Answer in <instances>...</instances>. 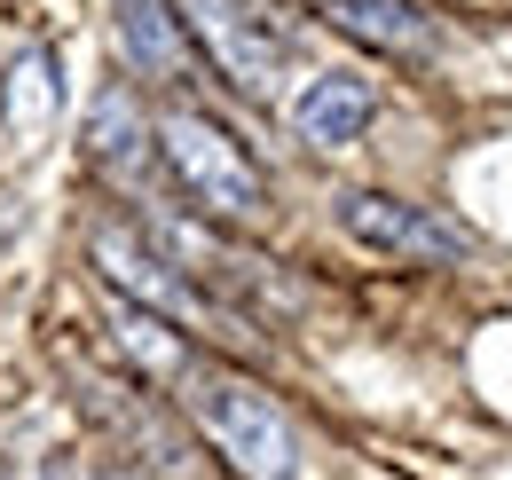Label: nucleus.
Returning a JSON list of instances; mask_svg holds the SVG:
<instances>
[{"instance_id": "nucleus-1", "label": "nucleus", "mask_w": 512, "mask_h": 480, "mask_svg": "<svg viewBox=\"0 0 512 480\" xmlns=\"http://www.w3.org/2000/svg\"><path fill=\"white\" fill-rule=\"evenodd\" d=\"M190 418L237 480H300L308 473V441H300L292 410L245 370H190Z\"/></svg>"}, {"instance_id": "nucleus-2", "label": "nucleus", "mask_w": 512, "mask_h": 480, "mask_svg": "<svg viewBox=\"0 0 512 480\" xmlns=\"http://www.w3.org/2000/svg\"><path fill=\"white\" fill-rule=\"evenodd\" d=\"M150 142H158L174 189L190 197L205 221H260L268 213V174L245 158V142L229 126H213L205 111H158Z\"/></svg>"}, {"instance_id": "nucleus-11", "label": "nucleus", "mask_w": 512, "mask_h": 480, "mask_svg": "<svg viewBox=\"0 0 512 480\" xmlns=\"http://www.w3.org/2000/svg\"><path fill=\"white\" fill-rule=\"evenodd\" d=\"M111 323H119V347L134 355L142 378H190V347H182V331L174 323H158V315H142V307H111Z\"/></svg>"}, {"instance_id": "nucleus-4", "label": "nucleus", "mask_w": 512, "mask_h": 480, "mask_svg": "<svg viewBox=\"0 0 512 480\" xmlns=\"http://www.w3.org/2000/svg\"><path fill=\"white\" fill-rule=\"evenodd\" d=\"M339 229L363 244V252H386V260H410V268H465L473 260V229H457L434 205H410L394 189H339L331 197Z\"/></svg>"}, {"instance_id": "nucleus-6", "label": "nucleus", "mask_w": 512, "mask_h": 480, "mask_svg": "<svg viewBox=\"0 0 512 480\" xmlns=\"http://www.w3.org/2000/svg\"><path fill=\"white\" fill-rule=\"evenodd\" d=\"M379 119V87L355 71V63H331L316 71L300 95H292V134L308 142V150H355L363 134Z\"/></svg>"}, {"instance_id": "nucleus-8", "label": "nucleus", "mask_w": 512, "mask_h": 480, "mask_svg": "<svg viewBox=\"0 0 512 480\" xmlns=\"http://www.w3.org/2000/svg\"><path fill=\"white\" fill-rule=\"evenodd\" d=\"M142 158H158V142H150V119H142L134 87H103L95 111H87V166L103 181H119V189H134Z\"/></svg>"}, {"instance_id": "nucleus-5", "label": "nucleus", "mask_w": 512, "mask_h": 480, "mask_svg": "<svg viewBox=\"0 0 512 480\" xmlns=\"http://www.w3.org/2000/svg\"><path fill=\"white\" fill-rule=\"evenodd\" d=\"M174 8L190 24V48H205V56L221 63V79L245 87V95H268L284 79L292 48H300V32L284 16L253 8V0H174Z\"/></svg>"}, {"instance_id": "nucleus-9", "label": "nucleus", "mask_w": 512, "mask_h": 480, "mask_svg": "<svg viewBox=\"0 0 512 480\" xmlns=\"http://www.w3.org/2000/svg\"><path fill=\"white\" fill-rule=\"evenodd\" d=\"M56 95H64L56 48H24V56L8 63V79H0V134H8V150H32V142L48 134Z\"/></svg>"}, {"instance_id": "nucleus-7", "label": "nucleus", "mask_w": 512, "mask_h": 480, "mask_svg": "<svg viewBox=\"0 0 512 480\" xmlns=\"http://www.w3.org/2000/svg\"><path fill=\"white\" fill-rule=\"evenodd\" d=\"M119 8V48L142 79L158 87H190L197 79V48H190V24L174 0H111Z\"/></svg>"}, {"instance_id": "nucleus-10", "label": "nucleus", "mask_w": 512, "mask_h": 480, "mask_svg": "<svg viewBox=\"0 0 512 480\" xmlns=\"http://www.w3.org/2000/svg\"><path fill=\"white\" fill-rule=\"evenodd\" d=\"M323 16L347 32V40H371L386 56H426L434 48V16L418 0H323Z\"/></svg>"}, {"instance_id": "nucleus-3", "label": "nucleus", "mask_w": 512, "mask_h": 480, "mask_svg": "<svg viewBox=\"0 0 512 480\" xmlns=\"http://www.w3.org/2000/svg\"><path fill=\"white\" fill-rule=\"evenodd\" d=\"M87 260H95V276L127 307L174 323V331H197V339H229V331H237V315L213 300V292H197L190 268H174V260L142 237V229H127V221H95V229H87Z\"/></svg>"}]
</instances>
